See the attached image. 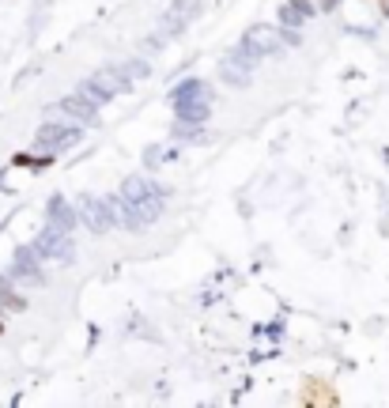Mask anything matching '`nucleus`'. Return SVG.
Listing matches in <instances>:
<instances>
[{
	"instance_id": "nucleus-1",
	"label": "nucleus",
	"mask_w": 389,
	"mask_h": 408,
	"mask_svg": "<svg viewBox=\"0 0 389 408\" xmlns=\"http://www.w3.org/2000/svg\"><path fill=\"white\" fill-rule=\"evenodd\" d=\"M242 45L254 57H265V53H280L284 45H299V34L280 31V27H249L242 34Z\"/></svg>"
},
{
	"instance_id": "nucleus-2",
	"label": "nucleus",
	"mask_w": 389,
	"mask_h": 408,
	"mask_svg": "<svg viewBox=\"0 0 389 408\" xmlns=\"http://www.w3.org/2000/svg\"><path fill=\"white\" fill-rule=\"evenodd\" d=\"M122 197L133 204L136 212H140L144 224H152V219L163 212V189H155L147 178H129V182L122 185Z\"/></svg>"
},
{
	"instance_id": "nucleus-3",
	"label": "nucleus",
	"mask_w": 389,
	"mask_h": 408,
	"mask_svg": "<svg viewBox=\"0 0 389 408\" xmlns=\"http://www.w3.org/2000/svg\"><path fill=\"white\" fill-rule=\"evenodd\" d=\"M254 53L246 50V45H238L235 53H227L223 61H219V76H223L230 87H246L249 83V72H254Z\"/></svg>"
},
{
	"instance_id": "nucleus-4",
	"label": "nucleus",
	"mask_w": 389,
	"mask_h": 408,
	"mask_svg": "<svg viewBox=\"0 0 389 408\" xmlns=\"http://www.w3.org/2000/svg\"><path fill=\"white\" fill-rule=\"evenodd\" d=\"M34 246H38V254L45 257V261H61V265H68L72 257H76V249H72V242H68V231H57V227H45Z\"/></svg>"
},
{
	"instance_id": "nucleus-5",
	"label": "nucleus",
	"mask_w": 389,
	"mask_h": 408,
	"mask_svg": "<svg viewBox=\"0 0 389 408\" xmlns=\"http://www.w3.org/2000/svg\"><path fill=\"white\" fill-rule=\"evenodd\" d=\"M80 219L87 231H95V235H106L110 227H114V201H95L87 197L80 204Z\"/></svg>"
},
{
	"instance_id": "nucleus-6",
	"label": "nucleus",
	"mask_w": 389,
	"mask_h": 408,
	"mask_svg": "<svg viewBox=\"0 0 389 408\" xmlns=\"http://www.w3.org/2000/svg\"><path fill=\"white\" fill-rule=\"evenodd\" d=\"M38 144L50 152H64V147L80 144V129L76 125H42L38 129Z\"/></svg>"
},
{
	"instance_id": "nucleus-7",
	"label": "nucleus",
	"mask_w": 389,
	"mask_h": 408,
	"mask_svg": "<svg viewBox=\"0 0 389 408\" xmlns=\"http://www.w3.org/2000/svg\"><path fill=\"white\" fill-rule=\"evenodd\" d=\"M197 12H200V0H174L170 12H166V20H163V23H166V31L159 34V42H163V38H170V34H178Z\"/></svg>"
},
{
	"instance_id": "nucleus-8",
	"label": "nucleus",
	"mask_w": 389,
	"mask_h": 408,
	"mask_svg": "<svg viewBox=\"0 0 389 408\" xmlns=\"http://www.w3.org/2000/svg\"><path fill=\"white\" fill-rule=\"evenodd\" d=\"M38 261H42V254H38V246H23L20 254H15V272L23 276V280H31V284H42V272H38Z\"/></svg>"
},
{
	"instance_id": "nucleus-9",
	"label": "nucleus",
	"mask_w": 389,
	"mask_h": 408,
	"mask_svg": "<svg viewBox=\"0 0 389 408\" xmlns=\"http://www.w3.org/2000/svg\"><path fill=\"white\" fill-rule=\"evenodd\" d=\"M61 110H64V114H76L80 122H95V117H98V106L87 95H80V91H76V95H68V99H61Z\"/></svg>"
},
{
	"instance_id": "nucleus-10",
	"label": "nucleus",
	"mask_w": 389,
	"mask_h": 408,
	"mask_svg": "<svg viewBox=\"0 0 389 408\" xmlns=\"http://www.w3.org/2000/svg\"><path fill=\"white\" fill-rule=\"evenodd\" d=\"M45 219H50V227H57V231H72V224H76V212L64 204V197H53L50 208H45Z\"/></svg>"
},
{
	"instance_id": "nucleus-11",
	"label": "nucleus",
	"mask_w": 389,
	"mask_h": 408,
	"mask_svg": "<svg viewBox=\"0 0 389 408\" xmlns=\"http://www.w3.org/2000/svg\"><path fill=\"white\" fill-rule=\"evenodd\" d=\"M174 106H178V117L182 122H205L208 117V99H182V102H174Z\"/></svg>"
},
{
	"instance_id": "nucleus-12",
	"label": "nucleus",
	"mask_w": 389,
	"mask_h": 408,
	"mask_svg": "<svg viewBox=\"0 0 389 408\" xmlns=\"http://www.w3.org/2000/svg\"><path fill=\"white\" fill-rule=\"evenodd\" d=\"M80 95H87L91 102H95V106H103V102H110V99H114V95H110V91L103 87V83H98L95 76H91V80H83L80 83Z\"/></svg>"
},
{
	"instance_id": "nucleus-13",
	"label": "nucleus",
	"mask_w": 389,
	"mask_h": 408,
	"mask_svg": "<svg viewBox=\"0 0 389 408\" xmlns=\"http://www.w3.org/2000/svg\"><path fill=\"white\" fill-rule=\"evenodd\" d=\"M307 12H314L307 0H291V4H284V8H280V20H284V23H291V27H299V15H307Z\"/></svg>"
},
{
	"instance_id": "nucleus-14",
	"label": "nucleus",
	"mask_w": 389,
	"mask_h": 408,
	"mask_svg": "<svg viewBox=\"0 0 389 408\" xmlns=\"http://www.w3.org/2000/svg\"><path fill=\"white\" fill-rule=\"evenodd\" d=\"M182 99H208V91H205V83H197V80H189L185 87L174 91V102H182Z\"/></svg>"
},
{
	"instance_id": "nucleus-15",
	"label": "nucleus",
	"mask_w": 389,
	"mask_h": 408,
	"mask_svg": "<svg viewBox=\"0 0 389 408\" xmlns=\"http://www.w3.org/2000/svg\"><path fill=\"white\" fill-rule=\"evenodd\" d=\"M0 306H12V310H20V299H12V287H8V280H0Z\"/></svg>"
},
{
	"instance_id": "nucleus-16",
	"label": "nucleus",
	"mask_w": 389,
	"mask_h": 408,
	"mask_svg": "<svg viewBox=\"0 0 389 408\" xmlns=\"http://www.w3.org/2000/svg\"><path fill=\"white\" fill-rule=\"evenodd\" d=\"M307 401H332V393H325V389H321V382H310Z\"/></svg>"
},
{
	"instance_id": "nucleus-17",
	"label": "nucleus",
	"mask_w": 389,
	"mask_h": 408,
	"mask_svg": "<svg viewBox=\"0 0 389 408\" xmlns=\"http://www.w3.org/2000/svg\"><path fill=\"white\" fill-rule=\"evenodd\" d=\"M125 72H129L133 80H140V76H147V64H144V61H129V64H125Z\"/></svg>"
}]
</instances>
